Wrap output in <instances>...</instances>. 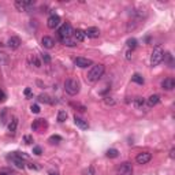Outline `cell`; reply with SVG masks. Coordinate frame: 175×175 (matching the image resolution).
I'll return each mask as SVG.
<instances>
[{
	"label": "cell",
	"instance_id": "cell-6",
	"mask_svg": "<svg viewBox=\"0 0 175 175\" xmlns=\"http://www.w3.org/2000/svg\"><path fill=\"white\" fill-rule=\"evenodd\" d=\"M152 160V155L149 153V152H141V153H138L136 156V162L137 164H147V163H149Z\"/></svg>",
	"mask_w": 175,
	"mask_h": 175
},
{
	"label": "cell",
	"instance_id": "cell-23",
	"mask_svg": "<svg viewBox=\"0 0 175 175\" xmlns=\"http://www.w3.org/2000/svg\"><path fill=\"white\" fill-rule=\"evenodd\" d=\"M39 101L45 103V104H54V100H51V97L48 95H40L39 96Z\"/></svg>",
	"mask_w": 175,
	"mask_h": 175
},
{
	"label": "cell",
	"instance_id": "cell-7",
	"mask_svg": "<svg viewBox=\"0 0 175 175\" xmlns=\"http://www.w3.org/2000/svg\"><path fill=\"white\" fill-rule=\"evenodd\" d=\"M14 6H15V8L18 11H29L33 6H34V2H22V0H17V2L14 3Z\"/></svg>",
	"mask_w": 175,
	"mask_h": 175
},
{
	"label": "cell",
	"instance_id": "cell-10",
	"mask_svg": "<svg viewBox=\"0 0 175 175\" xmlns=\"http://www.w3.org/2000/svg\"><path fill=\"white\" fill-rule=\"evenodd\" d=\"M21 39L17 36H13L8 39V41H7V45H8V48H11V49H18V48L21 47Z\"/></svg>",
	"mask_w": 175,
	"mask_h": 175
},
{
	"label": "cell",
	"instance_id": "cell-18",
	"mask_svg": "<svg viewBox=\"0 0 175 175\" xmlns=\"http://www.w3.org/2000/svg\"><path fill=\"white\" fill-rule=\"evenodd\" d=\"M8 159L13 160V163L15 164L18 168H25V163H23V159H19V157H15V156H13V155H10L8 156Z\"/></svg>",
	"mask_w": 175,
	"mask_h": 175
},
{
	"label": "cell",
	"instance_id": "cell-25",
	"mask_svg": "<svg viewBox=\"0 0 175 175\" xmlns=\"http://www.w3.org/2000/svg\"><path fill=\"white\" fill-rule=\"evenodd\" d=\"M67 116H69V115H67L66 111H63V110L59 111V112H58V122H59V123H63V122H66Z\"/></svg>",
	"mask_w": 175,
	"mask_h": 175
},
{
	"label": "cell",
	"instance_id": "cell-11",
	"mask_svg": "<svg viewBox=\"0 0 175 175\" xmlns=\"http://www.w3.org/2000/svg\"><path fill=\"white\" fill-rule=\"evenodd\" d=\"M175 88V80H174V78H166V80L164 81H163V82H162V89H163V90H172V89Z\"/></svg>",
	"mask_w": 175,
	"mask_h": 175
},
{
	"label": "cell",
	"instance_id": "cell-5",
	"mask_svg": "<svg viewBox=\"0 0 175 175\" xmlns=\"http://www.w3.org/2000/svg\"><path fill=\"white\" fill-rule=\"evenodd\" d=\"M116 172H118V175H133V167L130 163L125 162L121 166L116 167Z\"/></svg>",
	"mask_w": 175,
	"mask_h": 175
},
{
	"label": "cell",
	"instance_id": "cell-19",
	"mask_svg": "<svg viewBox=\"0 0 175 175\" xmlns=\"http://www.w3.org/2000/svg\"><path fill=\"white\" fill-rule=\"evenodd\" d=\"M74 40H75L77 43H82L84 40H85V34H84V32L81 30V29H77V30H74Z\"/></svg>",
	"mask_w": 175,
	"mask_h": 175
},
{
	"label": "cell",
	"instance_id": "cell-17",
	"mask_svg": "<svg viewBox=\"0 0 175 175\" xmlns=\"http://www.w3.org/2000/svg\"><path fill=\"white\" fill-rule=\"evenodd\" d=\"M29 63H30L32 66H34L36 69H40V67H41V60L39 59L37 55H30V56H29Z\"/></svg>",
	"mask_w": 175,
	"mask_h": 175
},
{
	"label": "cell",
	"instance_id": "cell-36",
	"mask_svg": "<svg viewBox=\"0 0 175 175\" xmlns=\"http://www.w3.org/2000/svg\"><path fill=\"white\" fill-rule=\"evenodd\" d=\"M104 101H106V104H111V106H112V104H115V101L111 97H106V99H104Z\"/></svg>",
	"mask_w": 175,
	"mask_h": 175
},
{
	"label": "cell",
	"instance_id": "cell-16",
	"mask_svg": "<svg viewBox=\"0 0 175 175\" xmlns=\"http://www.w3.org/2000/svg\"><path fill=\"white\" fill-rule=\"evenodd\" d=\"M159 101H160V96L159 95H152V96H149V97L147 99V104H148V107H149V108L155 107Z\"/></svg>",
	"mask_w": 175,
	"mask_h": 175
},
{
	"label": "cell",
	"instance_id": "cell-34",
	"mask_svg": "<svg viewBox=\"0 0 175 175\" xmlns=\"http://www.w3.org/2000/svg\"><path fill=\"white\" fill-rule=\"evenodd\" d=\"M23 140H25V144H32L33 142V137L32 136H25Z\"/></svg>",
	"mask_w": 175,
	"mask_h": 175
},
{
	"label": "cell",
	"instance_id": "cell-8",
	"mask_svg": "<svg viewBox=\"0 0 175 175\" xmlns=\"http://www.w3.org/2000/svg\"><path fill=\"white\" fill-rule=\"evenodd\" d=\"M74 63H75V66L80 67V69H86V67H90L93 64V62L88 58H77L75 60H74Z\"/></svg>",
	"mask_w": 175,
	"mask_h": 175
},
{
	"label": "cell",
	"instance_id": "cell-12",
	"mask_svg": "<svg viewBox=\"0 0 175 175\" xmlns=\"http://www.w3.org/2000/svg\"><path fill=\"white\" fill-rule=\"evenodd\" d=\"M74 123H75L80 129H82V130H88L89 129V123H88V121H85V119L82 118H80V116H74Z\"/></svg>",
	"mask_w": 175,
	"mask_h": 175
},
{
	"label": "cell",
	"instance_id": "cell-29",
	"mask_svg": "<svg viewBox=\"0 0 175 175\" xmlns=\"http://www.w3.org/2000/svg\"><path fill=\"white\" fill-rule=\"evenodd\" d=\"M6 63H7V55L0 52V66H4Z\"/></svg>",
	"mask_w": 175,
	"mask_h": 175
},
{
	"label": "cell",
	"instance_id": "cell-9",
	"mask_svg": "<svg viewBox=\"0 0 175 175\" xmlns=\"http://www.w3.org/2000/svg\"><path fill=\"white\" fill-rule=\"evenodd\" d=\"M60 25V18H59V15H51L49 18H48V21H47V26L49 29H56L58 26Z\"/></svg>",
	"mask_w": 175,
	"mask_h": 175
},
{
	"label": "cell",
	"instance_id": "cell-33",
	"mask_svg": "<svg viewBox=\"0 0 175 175\" xmlns=\"http://www.w3.org/2000/svg\"><path fill=\"white\" fill-rule=\"evenodd\" d=\"M33 153L37 155V156H40V155L43 153V149L40 147H34V148H33Z\"/></svg>",
	"mask_w": 175,
	"mask_h": 175
},
{
	"label": "cell",
	"instance_id": "cell-26",
	"mask_svg": "<svg viewBox=\"0 0 175 175\" xmlns=\"http://www.w3.org/2000/svg\"><path fill=\"white\" fill-rule=\"evenodd\" d=\"M144 104H145V99L144 97H140L138 96V97L134 99V106H136L137 108H142Z\"/></svg>",
	"mask_w": 175,
	"mask_h": 175
},
{
	"label": "cell",
	"instance_id": "cell-37",
	"mask_svg": "<svg viewBox=\"0 0 175 175\" xmlns=\"http://www.w3.org/2000/svg\"><path fill=\"white\" fill-rule=\"evenodd\" d=\"M28 167L30 170H39V166H36V164H28Z\"/></svg>",
	"mask_w": 175,
	"mask_h": 175
},
{
	"label": "cell",
	"instance_id": "cell-1",
	"mask_svg": "<svg viewBox=\"0 0 175 175\" xmlns=\"http://www.w3.org/2000/svg\"><path fill=\"white\" fill-rule=\"evenodd\" d=\"M104 71H106V67H104V64H95L92 66V69L89 70L88 75H86V80L89 81V82H97V81L100 80V78L103 77Z\"/></svg>",
	"mask_w": 175,
	"mask_h": 175
},
{
	"label": "cell",
	"instance_id": "cell-31",
	"mask_svg": "<svg viewBox=\"0 0 175 175\" xmlns=\"http://www.w3.org/2000/svg\"><path fill=\"white\" fill-rule=\"evenodd\" d=\"M30 111H32L33 114H39L40 112V107L37 106V104H33V106L30 107Z\"/></svg>",
	"mask_w": 175,
	"mask_h": 175
},
{
	"label": "cell",
	"instance_id": "cell-40",
	"mask_svg": "<svg viewBox=\"0 0 175 175\" xmlns=\"http://www.w3.org/2000/svg\"><path fill=\"white\" fill-rule=\"evenodd\" d=\"M0 175H8V174L4 172V171H2V172H0Z\"/></svg>",
	"mask_w": 175,
	"mask_h": 175
},
{
	"label": "cell",
	"instance_id": "cell-35",
	"mask_svg": "<svg viewBox=\"0 0 175 175\" xmlns=\"http://www.w3.org/2000/svg\"><path fill=\"white\" fill-rule=\"evenodd\" d=\"M32 95H33V93H32V89H30V88H26V89H25V96H26V97H30Z\"/></svg>",
	"mask_w": 175,
	"mask_h": 175
},
{
	"label": "cell",
	"instance_id": "cell-39",
	"mask_svg": "<svg viewBox=\"0 0 175 175\" xmlns=\"http://www.w3.org/2000/svg\"><path fill=\"white\" fill-rule=\"evenodd\" d=\"M174 152H175V149L172 148V149L170 151V157H171V159H174Z\"/></svg>",
	"mask_w": 175,
	"mask_h": 175
},
{
	"label": "cell",
	"instance_id": "cell-4",
	"mask_svg": "<svg viewBox=\"0 0 175 175\" xmlns=\"http://www.w3.org/2000/svg\"><path fill=\"white\" fill-rule=\"evenodd\" d=\"M73 33H74V30H73L71 25H70V23H64V25H62L60 28H59L58 36H59V39H60V40H63V39H69V37H71Z\"/></svg>",
	"mask_w": 175,
	"mask_h": 175
},
{
	"label": "cell",
	"instance_id": "cell-28",
	"mask_svg": "<svg viewBox=\"0 0 175 175\" xmlns=\"http://www.w3.org/2000/svg\"><path fill=\"white\" fill-rule=\"evenodd\" d=\"M136 47H137V40H136V39H129V40H127V48H129V49L131 51V49H134Z\"/></svg>",
	"mask_w": 175,
	"mask_h": 175
},
{
	"label": "cell",
	"instance_id": "cell-2",
	"mask_svg": "<svg viewBox=\"0 0 175 175\" xmlns=\"http://www.w3.org/2000/svg\"><path fill=\"white\" fill-rule=\"evenodd\" d=\"M80 89H81V84L78 80H75V78H69L64 82V90H66V93H69L70 96L78 95V93H80Z\"/></svg>",
	"mask_w": 175,
	"mask_h": 175
},
{
	"label": "cell",
	"instance_id": "cell-14",
	"mask_svg": "<svg viewBox=\"0 0 175 175\" xmlns=\"http://www.w3.org/2000/svg\"><path fill=\"white\" fill-rule=\"evenodd\" d=\"M84 34L88 36L89 39H96V37L100 36V30H99L97 28H88L84 32Z\"/></svg>",
	"mask_w": 175,
	"mask_h": 175
},
{
	"label": "cell",
	"instance_id": "cell-22",
	"mask_svg": "<svg viewBox=\"0 0 175 175\" xmlns=\"http://www.w3.org/2000/svg\"><path fill=\"white\" fill-rule=\"evenodd\" d=\"M60 41L64 44L66 47H75L77 45V41L74 39H71V37H69V39H63V40H60Z\"/></svg>",
	"mask_w": 175,
	"mask_h": 175
},
{
	"label": "cell",
	"instance_id": "cell-3",
	"mask_svg": "<svg viewBox=\"0 0 175 175\" xmlns=\"http://www.w3.org/2000/svg\"><path fill=\"white\" fill-rule=\"evenodd\" d=\"M163 55H164V51H163L160 47H156L153 49V52H152V55H151V64L153 67L160 64L162 60H163Z\"/></svg>",
	"mask_w": 175,
	"mask_h": 175
},
{
	"label": "cell",
	"instance_id": "cell-15",
	"mask_svg": "<svg viewBox=\"0 0 175 175\" xmlns=\"http://www.w3.org/2000/svg\"><path fill=\"white\" fill-rule=\"evenodd\" d=\"M47 122L44 121V119H36L34 122L32 123V130H34V131H37V130H40L41 127H47Z\"/></svg>",
	"mask_w": 175,
	"mask_h": 175
},
{
	"label": "cell",
	"instance_id": "cell-13",
	"mask_svg": "<svg viewBox=\"0 0 175 175\" xmlns=\"http://www.w3.org/2000/svg\"><path fill=\"white\" fill-rule=\"evenodd\" d=\"M41 45L44 48H47V49H51V48H54L55 45V41H54V39L49 36H44L43 39H41Z\"/></svg>",
	"mask_w": 175,
	"mask_h": 175
},
{
	"label": "cell",
	"instance_id": "cell-21",
	"mask_svg": "<svg viewBox=\"0 0 175 175\" xmlns=\"http://www.w3.org/2000/svg\"><path fill=\"white\" fill-rule=\"evenodd\" d=\"M131 81H133V82H136V84H138V85H142V84L145 82L144 77L141 75V74H138V73H136V74H134V75L131 77Z\"/></svg>",
	"mask_w": 175,
	"mask_h": 175
},
{
	"label": "cell",
	"instance_id": "cell-20",
	"mask_svg": "<svg viewBox=\"0 0 175 175\" xmlns=\"http://www.w3.org/2000/svg\"><path fill=\"white\" fill-rule=\"evenodd\" d=\"M17 127H18V118H13L11 119V122L8 123V131L11 134H15Z\"/></svg>",
	"mask_w": 175,
	"mask_h": 175
},
{
	"label": "cell",
	"instance_id": "cell-32",
	"mask_svg": "<svg viewBox=\"0 0 175 175\" xmlns=\"http://www.w3.org/2000/svg\"><path fill=\"white\" fill-rule=\"evenodd\" d=\"M6 99H7V95L4 93V90H2V89H0V103H4Z\"/></svg>",
	"mask_w": 175,
	"mask_h": 175
},
{
	"label": "cell",
	"instance_id": "cell-38",
	"mask_svg": "<svg viewBox=\"0 0 175 175\" xmlns=\"http://www.w3.org/2000/svg\"><path fill=\"white\" fill-rule=\"evenodd\" d=\"M48 174H49V175H59V172L56 170H49V171H48Z\"/></svg>",
	"mask_w": 175,
	"mask_h": 175
},
{
	"label": "cell",
	"instance_id": "cell-30",
	"mask_svg": "<svg viewBox=\"0 0 175 175\" xmlns=\"http://www.w3.org/2000/svg\"><path fill=\"white\" fill-rule=\"evenodd\" d=\"M41 59L44 60V63H47V64H49V63H51V56L48 54H43L41 55Z\"/></svg>",
	"mask_w": 175,
	"mask_h": 175
},
{
	"label": "cell",
	"instance_id": "cell-27",
	"mask_svg": "<svg viewBox=\"0 0 175 175\" xmlns=\"http://www.w3.org/2000/svg\"><path fill=\"white\" fill-rule=\"evenodd\" d=\"M60 141H62L60 136H51L49 138H48V142H49V144H59Z\"/></svg>",
	"mask_w": 175,
	"mask_h": 175
},
{
	"label": "cell",
	"instance_id": "cell-24",
	"mask_svg": "<svg viewBox=\"0 0 175 175\" xmlns=\"http://www.w3.org/2000/svg\"><path fill=\"white\" fill-rule=\"evenodd\" d=\"M118 156H119V151L115 149V148H111V149L107 151V157L115 159V157H118Z\"/></svg>",
	"mask_w": 175,
	"mask_h": 175
}]
</instances>
